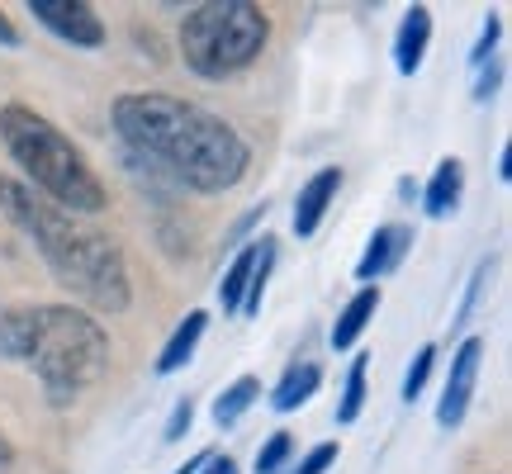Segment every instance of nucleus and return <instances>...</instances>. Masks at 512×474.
<instances>
[{"mask_svg":"<svg viewBox=\"0 0 512 474\" xmlns=\"http://www.w3.org/2000/svg\"><path fill=\"white\" fill-rule=\"evenodd\" d=\"M0 43H5V48H15V43H19L15 24H10V19H5V15H0Z\"/></svg>","mask_w":512,"mask_h":474,"instance_id":"26","label":"nucleus"},{"mask_svg":"<svg viewBox=\"0 0 512 474\" xmlns=\"http://www.w3.org/2000/svg\"><path fill=\"white\" fill-rule=\"evenodd\" d=\"M204 456H209V451H204ZM204 456H195V460H185V465H181V470H176V474H200V465H204Z\"/></svg>","mask_w":512,"mask_h":474,"instance_id":"27","label":"nucleus"},{"mask_svg":"<svg viewBox=\"0 0 512 474\" xmlns=\"http://www.w3.org/2000/svg\"><path fill=\"white\" fill-rule=\"evenodd\" d=\"M256 252H261V242H256V247H242V252L233 256V266L223 271V285H219L223 313H242V299H247V280H252Z\"/></svg>","mask_w":512,"mask_h":474,"instance_id":"16","label":"nucleus"},{"mask_svg":"<svg viewBox=\"0 0 512 474\" xmlns=\"http://www.w3.org/2000/svg\"><path fill=\"white\" fill-rule=\"evenodd\" d=\"M271 266H275V242L266 237L261 252H256V266H252V280H247V299H242V313L252 318L261 313V294H266V280H271Z\"/></svg>","mask_w":512,"mask_h":474,"instance_id":"19","label":"nucleus"},{"mask_svg":"<svg viewBox=\"0 0 512 474\" xmlns=\"http://www.w3.org/2000/svg\"><path fill=\"white\" fill-rule=\"evenodd\" d=\"M256 394H261V380H256V375H242V380H233L219 394V399H214V422H219V427H233V422H238L242 413H247V408L256 403Z\"/></svg>","mask_w":512,"mask_h":474,"instance_id":"17","label":"nucleus"},{"mask_svg":"<svg viewBox=\"0 0 512 474\" xmlns=\"http://www.w3.org/2000/svg\"><path fill=\"white\" fill-rule=\"evenodd\" d=\"M29 365L43 380L53 403H72L105 380L110 370V337L95 323L91 313L72 309V304H48L34 309V347Z\"/></svg>","mask_w":512,"mask_h":474,"instance_id":"4","label":"nucleus"},{"mask_svg":"<svg viewBox=\"0 0 512 474\" xmlns=\"http://www.w3.org/2000/svg\"><path fill=\"white\" fill-rule=\"evenodd\" d=\"M271 38V19L261 15L252 0H209L195 5L181 24V57L185 67L204 81H223V76L252 67L261 48Z\"/></svg>","mask_w":512,"mask_h":474,"instance_id":"5","label":"nucleus"},{"mask_svg":"<svg viewBox=\"0 0 512 474\" xmlns=\"http://www.w3.org/2000/svg\"><path fill=\"white\" fill-rule=\"evenodd\" d=\"M200 474H238V465H233L228 456H214V451H209V456H204V465H200Z\"/></svg>","mask_w":512,"mask_h":474,"instance_id":"25","label":"nucleus"},{"mask_svg":"<svg viewBox=\"0 0 512 474\" xmlns=\"http://www.w3.org/2000/svg\"><path fill=\"white\" fill-rule=\"evenodd\" d=\"M332 460H337V446H332V441H323V446H313L309 456L299 460V474H328Z\"/></svg>","mask_w":512,"mask_h":474,"instance_id":"22","label":"nucleus"},{"mask_svg":"<svg viewBox=\"0 0 512 474\" xmlns=\"http://www.w3.org/2000/svg\"><path fill=\"white\" fill-rule=\"evenodd\" d=\"M29 347H34V309H0V356L29 361Z\"/></svg>","mask_w":512,"mask_h":474,"instance_id":"14","label":"nucleus"},{"mask_svg":"<svg viewBox=\"0 0 512 474\" xmlns=\"http://www.w3.org/2000/svg\"><path fill=\"white\" fill-rule=\"evenodd\" d=\"M375 309H380V290H361L356 299H351L347 309L337 313V323H332V351H351L356 342H361V332L370 328V318H375Z\"/></svg>","mask_w":512,"mask_h":474,"instance_id":"12","label":"nucleus"},{"mask_svg":"<svg viewBox=\"0 0 512 474\" xmlns=\"http://www.w3.org/2000/svg\"><path fill=\"white\" fill-rule=\"evenodd\" d=\"M337 190H342V171H337V166H328V171L309 176V185H304V190H299V200H294V233H299V237L318 233V223H323V214L332 209Z\"/></svg>","mask_w":512,"mask_h":474,"instance_id":"9","label":"nucleus"},{"mask_svg":"<svg viewBox=\"0 0 512 474\" xmlns=\"http://www.w3.org/2000/svg\"><path fill=\"white\" fill-rule=\"evenodd\" d=\"M366 375H370V356H356L342 380V403H337V422H356L366 408Z\"/></svg>","mask_w":512,"mask_h":474,"instance_id":"18","label":"nucleus"},{"mask_svg":"<svg viewBox=\"0 0 512 474\" xmlns=\"http://www.w3.org/2000/svg\"><path fill=\"white\" fill-rule=\"evenodd\" d=\"M479 365H484V342H479V337L460 342V351L451 356V375H446L441 403H437V422H441V427H460L465 408H470V399H475Z\"/></svg>","mask_w":512,"mask_h":474,"instance_id":"7","label":"nucleus"},{"mask_svg":"<svg viewBox=\"0 0 512 474\" xmlns=\"http://www.w3.org/2000/svg\"><path fill=\"white\" fill-rule=\"evenodd\" d=\"M408 247H413V228H403V223H384V228H375L370 247L361 252V261H356V280H366L370 285V280L389 275L403 261Z\"/></svg>","mask_w":512,"mask_h":474,"instance_id":"8","label":"nucleus"},{"mask_svg":"<svg viewBox=\"0 0 512 474\" xmlns=\"http://www.w3.org/2000/svg\"><path fill=\"white\" fill-rule=\"evenodd\" d=\"M318 384H323V370L313 361H299L285 370V380L275 384V394H271V408L275 413H294V408H304V403L318 394Z\"/></svg>","mask_w":512,"mask_h":474,"instance_id":"13","label":"nucleus"},{"mask_svg":"<svg viewBox=\"0 0 512 474\" xmlns=\"http://www.w3.org/2000/svg\"><path fill=\"white\" fill-rule=\"evenodd\" d=\"M114 133L133 157H143L166 181L195 195H223L247 176V143L219 114L200 110L176 95H119L114 100Z\"/></svg>","mask_w":512,"mask_h":474,"instance_id":"1","label":"nucleus"},{"mask_svg":"<svg viewBox=\"0 0 512 474\" xmlns=\"http://www.w3.org/2000/svg\"><path fill=\"white\" fill-rule=\"evenodd\" d=\"M0 143L15 157V166L29 176V190H38L48 204L67 214H100L110 195L91 162L81 157V147L29 105H5L0 110Z\"/></svg>","mask_w":512,"mask_h":474,"instance_id":"3","label":"nucleus"},{"mask_svg":"<svg viewBox=\"0 0 512 474\" xmlns=\"http://www.w3.org/2000/svg\"><path fill=\"white\" fill-rule=\"evenodd\" d=\"M498 29H503V24H498V15H489V19H484V43H479V48H475V62H484V57H489V48H494Z\"/></svg>","mask_w":512,"mask_h":474,"instance_id":"24","label":"nucleus"},{"mask_svg":"<svg viewBox=\"0 0 512 474\" xmlns=\"http://www.w3.org/2000/svg\"><path fill=\"white\" fill-rule=\"evenodd\" d=\"M432 365H437V347H422L418 351V361L408 365V375H403V399L413 403L427 389V375H432Z\"/></svg>","mask_w":512,"mask_h":474,"instance_id":"20","label":"nucleus"},{"mask_svg":"<svg viewBox=\"0 0 512 474\" xmlns=\"http://www.w3.org/2000/svg\"><path fill=\"white\" fill-rule=\"evenodd\" d=\"M460 190H465V166H460L456 157H446V162H437L432 181L422 190V209H427L432 219H446V214H456Z\"/></svg>","mask_w":512,"mask_h":474,"instance_id":"11","label":"nucleus"},{"mask_svg":"<svg viewBox=\"0 0 512 474\" xmlns=\"http://www.w3.org/2000/svg\"><path fill=\"white\" fill-rule=\"evenodd\" d=\"M427 43H432V15L422 5H413L399 24V38H394V67L403 76H418L422 57H427Z\"/></svg>","mask_w":512,"mask_h":474,"instance_id":"10","label":"nucleus"},{"mask_svg":"<svg viewBox=\"0 0 512 474\" xmlns=\"http://www.w3.org/2000/svg\"><path fill=\"white\" fill-rule=\"evenodd\" d=\"M190 413H195V408H190V399L176 403V413H171V427H166V441H176L185 427H190Z\"/></svg>","mask_w":512,"mask_h":474,"instance_id":"23","label":"nucleus"},{"mask_svg":"<svg viewBox=\"0 0 512 474\" xmlns=\"http://www.w3.org/2000/svg\"><path fill=\"white\" fill-rule=\"evenodd\" d=\"M290 456V432H275L266 446H261V456H256V474H275Z\"/></svg>","mask_w":512,"mask_h":474,"instance_id":"21","label":"nucleus"},{"mask_svg":"<svg viewBox=\"0 0 512 474\" xmlns=\"http://www.w3.org/2000/svg\"><path fill=\"white\" fill-rule=\"evenodd\" d=\"M204 328H209V318L204 313H190L181 328L171 332V342H166V351L157 356V370L162 375H171V370H181L190 356H195V347H200V337H204Z\"/></svg>","mask_w":512,"mask_h":474,"instance_id":"15","label":"nucleus"},{"mask_svg":"<svg viewBox=\"0 0 512 474\" xmlns=\"http://www.w3.org/2000/svg\"><path fill=\"white\" fill-rule=\"evenodd\" d=\"M0 209H5V219L15 228H24V237L43 252L48 271L76 299H86L91 309H110V313L128 309V299H133L128 261H124V247L110 233L81 223L76 214L48 204L43 195H34L29 185L10 181V176H0Z\"/></svg>","mask_w":512,"mask_h":474,"instance_id":"2","label":"nucleus"},{"mask_svg":"<svg viewBox=\"0 0 512 474\" xmlns=\"http://www.w3.org/2000/svg\"><path fill=\"white\" fill-rule=\"evenodd\" d=\"M10 460H15V451H10V446H5V441H0V474L10 470Z\"/></svg>","mask_w":512,"mask_h":474,"instance_id":"28","label":"nucleus"},{"mask_svg":"<svg viewBox=\"0 0 512 474\" xmlns=\"http://www.w3.org/2000/svg\"><path fill=\"white\" fill-rule=\"evenodd\" d=\"M29 10L43 29H53L62 43H76V48H100L105 43V24L91 5L81 0H29Z\"/></svg>","mask_w":512,"mask_h":474,"instance_id":"6","label":"nucleus"}]
</instances>
